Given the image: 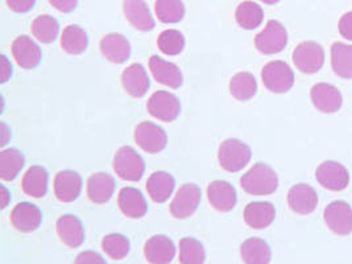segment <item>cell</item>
Masks as SVG:
<instances>
[{
  "instance_id": "cell-43",
  "label": "cell",
  "mask_w": 352,
  "mask_h": 264,
  "mask_svg": "<svg viewBox=\"0 0 352 264\" xmlns=\"http://www.w3.org/2000/svg\"><path fill=\"white\" fill-rule=\"evenodd\" d=\"M49 3L56 10H58L60 12H64V14L73 12L78 6V0H49Z\"/></svg>"
},
{
  "instance_id": "cell-29",
  "label": "cell",
  "mask_w": 352,
  "mask_h": 264,
  "mask_svg": "<svg viewBox=\"0 0 352 264\" xmlns=\"http://www.w3.org/2000/svg\"><path fill=\"white\" fill-rule=\"evenodd\" d=\"M241 256L245 264H270L272 251L264 239L250 238L241 243Z\"/></svg>"
},
{
  "instance_id": "cell-34",
  "label": "cell",
  "mask_w": 352,
  "mask_h": 264,
  "mask_svg": "<svg viewBox=\"0 0 352 264\" xmlns=\"http://www.w3.org/2000/svg\"><path fill=\"white\" fill-rule=\"evenodd\" d=\"M230 93L241 102L254 98L257 93L256 78L248 72L236 73L230 81Z\"/></svg>"
},
{
  "instance_id": "cell-47",
  "label": "cell",
  "mask_w": 352,
  "mask_h": 264,
  "mask_svg": "<svg viewBox=\"0 0 352 264\" xmlns=\"http://www.w3.org/2000/svg\"><path fill=\"white\" fill-rule=\"evenodd\" d=\"M263 3H265V4H268V6H273V4H277L280 0H261Z\"/></svg>"
},
{
  "instance_id": "cell-23",
  "label": "cell",
  "mask_w": 352,
  "mask_h": 264,
  "mask_svg": "<svg viewBox=\"0 0 352 264\" xmlns=\"http://www.w3.org/2000/svg\"><path fill=\"white\" fill-rule=\"evenodd\" d=\"M118 205L120 212L132 219H139L148 212V204L143 193L139 189L131 186L120 189L118 196Z\"/></svg>"
},
{
  "instance_id": "cell-24",
  "label": "cell",
  "mask_w": 352,
  "mask_h": 264,
  "mask_svg": "<svg viewBox=\"0 0 352 264\" xmlns=\"http://www.w3.org/2000/svg\"><path fill=\"white\" fill-rule=\"evenodd\" d=\"M12 56L23 69H34L41 61V50L28 36H19L12 43Z\"/></svg>"
},
{
  "instance_id": "cell-16",
  "label": "cell",
  "mask_w": 352,
  "mask_h": 264,
  "mask_svg": "<svg viewBox=\"0 0 352 264\" xmlns=\"http://www.w3.org/2000/svg\"><path fill=\"white\" fill-rule=\"evenodd\" d=\"M144 255L148 263L170 264L176 256V246L166 235H153L145 242Z\"/></svg>"
},
{
  "instance_id": "cell-5",
  "label": "cell",
  "mask_w": 352,
  "mask_h": 264,
  "mask_svg": "<svg viewBox=\"0 0 352 264\" xmlns=\"http://www.w3.org/2000/svg\"><path fill=\"white\" fill-rule=\"evenodd\" d=\"M288 44V31L277 20H270L265 28L255 37L257 50L264 54H277Z\"/></svg>"
},
{
  "instance_id": "cell-1",
  "label": "cell",
  "mask_w": 352,
  "mask_h": 264,
  "mask_svg": "<svg viewBox=\"0 0 352 264\" xmlns=\"http://www.w3.org/2000/svg\"><path fill=\"white\" fill-rule=\"evenodd\" d=\"M241 185L251 196H270L278 188V177L270 165L257 163L241 176Z\"/></svg>"
},
{
  "instance_id": "cell-31",
  "label": "cell",
  "mask_w": 352,
  "mask_h": 264,
  "mask_svg": "<svg viewBox=\"0 0 352 264\" xmlns=\"http://www.w3.org/2000/svg\"><path fill=\"white\" fill-rule=\"evenodd\" d=\"M331 66L338 77L352 80V45L334 43L331 47Z\"/></svg>"
},
{
  "instance_id": "cell-18",
  "label": "cell",
  "mask_w": 352,
  "mask_h": 264,
  "mask_svg": "<svg viewBox=\"0 0 352 264\" xmlns=\"http://www.w3.org/2000/svg\"><path fill=\"white\" fill-rule=\"evenodd\" d=\"M99 48L103 57L113 64H123L131 56V44L120 33H107L103 36Z\"/></svg>"
},
{
  "instance_id": "cell-10",
  "label": "cell",
  "mask_w": 352,
  "mask_h": 264,
  "mask_svg": "<svg viewBox=\"0 0 352 264\" xmlns=\"http://www.w3.org/2000/svg\"><path fill=\"white\" fill-rule=\"evenodd\" d=\"M316 180L327 190L340 192L349 186L350 173L344 165L327 160L317 168Z\"/></svg>"
},
{
  "instance_id": "cell-45",
  "label": "cell",
  "mask_w": 352,
  "mask_h": 264,
  "mask_svg": "<svg viewBox=\"0 0 352 264\" xmlns=\"http://www.w3.org/2000/svg\"><path fill=\"white\" fill-rule=\"evenodd\" d=\"M0 132H1V143H0V146L4 147L7 144V142L10 140V138H11V132H10V129L7 127L6 123L0 124Z\"/></svg>"
},
{
  "instance_id": "cell-41",
  "label": "cell",
  "mask_w": 352,
  "mask_h": 264,
  "mask_svg": "<svg viewBox=\"0 0 352 264\" xmlns=\"http://www.w3.org/2000/svg\"><path fill=\"white\" fill-rule=\"evenodd\" d=\"M6 1L8 8L16 14L30 12L36 4V0H6Z\"/></svg>"
},
{
  "instance_id": "cell-14",
  "label": "cell",
  "mask_w": 352,
  "mask_h": 264,
  "mask_svg": "<svg viewBox=\"0 0 352 264\" xmlns=\"http://www.w3.org/2000/svg\"><path fill=\"white\" fill-rule=\"evenodd\" d=\"M54 196L65 204L73 202L80 197L82 192V179L80 175L72 169L60 170L53 182Z\"/></svg>"
},
{
  "instance_id": "cell-19",
  "label": "cell",
  "mask_w": 352,
  "mask_h": 264,
  "mask_svg": "<svg viewBox=\"0 0 352 264\" xmlns=\"http://www.w3.org/2000/svg\"><path fill=\"white\" fill-rule=\"evenodd\" d=\"M149 70L157 82L170 89H179L184 83V76L179 67L159 56L149 58Z\"/></svg>"
},
{
  "instance_id": "cell-15",
  "label": "cell",
  "mask_w": 352,
  "mask_h": 264,
  "mask_svg": "<svg viewBox=\"0 0 352 264\" xmlns=\"http://www.w3.org/2000/svg\"><path fill=\"white\" fill-rule=\"evenodd\" d=\"M208 198L211 206L221 213L231 212L238 202L235 188L223 180H215L208 184Z\"/></svg>"
},
{
  "instance_id": "cell-32",
  "label": "cell",
  "mask_w": 352,
  "mask_h": 264,
  "mask_svg": "<svg viewBox=\"0 0 352 264\" xmlns=\"http://www.w3.org/2000/svg\"><path fill=\"white\" fill-rule=\"evenodd\" d=\"M235 19L241 28L247 30V31H252L261 25L263 20H264V11L255 1L245 0L238 6L236 12H235Z\"/></svg>"
},
{
  "instance_id": "cell-9",
  "label": "cell",
  "mask_w": 352,
  "mask_h": 264,
  "mask_svg": "<svg viewBox=\"0 0 352 264\" xmlns=\"http://www.w3.org/2000/svg\"><path fill=\"white\" fill-rule=\"evenodd\" d=\"M201 204V189L195 184H184L170 202V213L177 219L192 217Z\"/></svg>"
},
{
  "instance_id": "cell-36",
  "label": "cell",
  "mask_w": 352,
  "mask_h": 264,
  "mask_svg": "<svg viewBox=\"0 0 352 264\" xmlns=\"http://www.w3.org/2000/svg\"><path fill=\"white\" fill-rule=\"evenodd\" d=\"M206 261V250L204 245L192 236L179 241V263L204 264Z\"/></svg>"
},
{
  "instance_id": "cell-2",
  "label": "cell",
  "mask_w": 352,
  "mask_h": 264,
  "mask_svg": "<svg viewBox=\"0 0 352 264\" xmlns=\"http://www.w3.org/2000/svg\"><path fill=\"white\" fill-rule=\"evenodd\" d=\"M112 164L115 173L124 182H139L144 175V159L129 146L120 147L116 151Z\"/></svg>"
},
{
  "instance_id": "cell-26",
  "label": "cell",
  "mask_w": 352,
  "mask_h": 264,
  "mask_svg": "<svg viewBox=\"0 0 352 264\" xmlns=\"http://www.w3.org/2000/svg\"><path fill=\"white\" fill-rule=\"evenodd\" d=\"M115 179L111 175L99 172L89 177L87 180V196L96 205L107 204L115 193Z\"/></svg>"
},
{
  "instance_id": "cell-40",
  "label": "cell",
  "mask_w": 352,
  "mask_h": 264,
  "mask_svg": "<svg viewBox=\"0 0 352 264\" xmlns=\"http://www.w3.org/2000/svg\"><path fill=\"white\" fill-rule=\"evenodd\" d=\"M74 264H107V262L96 251H83L76 258Z\"/></svg>"
},
{
  "instance_id": "cell-7",
  "label": "cell",
  "mask_w": 352,
  "mask_h": 264,
  "mask_svg": "<svg viewBox=\"0 0 352 264\" xmlns=\"http://www.w3.org/2000/svg\"><path fill=\"white\" fill-rule=\"evenodd\" d=\"M149 114L161 122H173L181 114V102L173 93L159 90L151 96L146 103Z\"/></svg>"
},
{
  "instance_id": "cell-44",
  "label": "cell",
  "mask_w": 352,
  "mask_h": 264,
  "mask_svg": "<svg viewBox=\"0 0 352 264\" xmlns=\"http://www.w3.org/2000/svg\"><path fill=\"white\" fill-rule=\"evenodd\" d=\"M1 67H3V70H1V83H6L12 76V65L4 54L1 56Z\"/></svg>"
},
{
  "instance_id": "cell-33",
  "label": "cell",
  "mask_w": 352,
  "mask_h": 264,
  "mask_svg": "<svg viewBox=\"0 0 352 264\" xmlns=\"http://www.w3.org/2000/svg\"><path fill=\"white\" fill-rule=\"evenodd\" d=\"M61 47L69 54H82L89 47L87 33L80 25H67L61 34Z\"/></svg>"
},
{
  "instance_id": "cell-6",
  "label": "cell",
  "mask_w": 352,
  "mask_h": 264,
  "mask_svg": "<svg viewBox=\"0 0 352 264\" xmlns=\"http://www.w3.org/2000/svg\"><path fill=\"white\" fill-rule=\"evenodd\" d=\"M293 63L302 73H317L324 64V50L316 41H302L293 52Z\"/></svg>"
},
{
  "instance_id": "cell-39",
  "label": "cell",
  "mask_w": 352,
  "mask_h": 264,
  "mask_svg": "<svg viewBox=\"0 0 352 264\" xmlns=\"http://www.w3.org/2000/svg\"><path fill=\"white\" fill-rule=\"evenodd\" d=\"M157 45L166 56H178L185 48V37L177 30H166L160 33Z\"/></svg>"
},
{
  "instance_id": "cell-42",
  "label": "cell",
  "mask_w": 352,
  "mask_h": 264,
  "mask_svg": "<svg viewBox=\"0 0 352 264\" xmlns=\"http://www.w3.org/2000/svg\"><path fill=\"white\" fill-rule=\"evenodd\" d=\"M339 33L346 40L352 41V11L340 17V20H339Z\"/></svg>"
},
{
  "instance_id": "cell-30",
  "label": "cell",
  "mask_w": 352,
  "mask_h": 264,
  "mask_svg": "<svg viewBox=\"0 0 352 264\" xmlns=\"http://www.w3.org/2000/svg\"><path fill=\"white\" fill-rule=\"evenodd\" d=\"M25 165V157L17 148L3 149L0 152V177L3 182L15 180Z\"/></svg>"
},
{
  "instance_id": "cell-28",
  "label": "cell",
  "mask_w": 352,
  "mask_h": 264,
  "mask_svg": "<svg viewBox=\"0 0 352 264\" xmlns=\"http://www.w3.org/2000/svg\"><path fill=\"white\" fill-rule=\"evenodd\" d=\"M48 170L41 165L31 166L21 182V188L27 196L33 198L44 197L48 192Z\"/></svg>"
},
{
  "instance_id": "cell-35",
  "label": "cell",
  "mask_w": 352,
  "mask_h": 264,
  "mask_svg": "<svg viewBox=\"0 0 352 264\" xmlns=\"http://www.w3.org/2000/svg\"><path fill=\"white\" fill-rule=\"evenodd\" d=\"M31 31L40 43L52 44L58 36L60 24L57 19L50 15H40L33 20Z\"/></svg>"
},
{
  "instance_id": "cell-4",
  "label": "cell",
  "mask_w": 352,
  "mask_h": 264,
  "mask_svg": "<svg viewBox=\"0 0 352 264\" xmlns=\"http://www.w3.org/2000/svg\"><path fill=\"white\" fill-rule=\"evenodd\" d=\"M261 80L270 91L284 94L288 93L294 85V73L287 63L276 60L263 67Z\"/></svg>"
},
{
  "instance_id": "cell-22",
  "label": "cell",
  "mask_w": 352,
  "mask_h": 264,
  "mask_svg": "<svg viewBox=\"0 0 352 264\" xmlns=\"http://www.w3.org/2000/svg\"><path fill=\"white\" fill-rule=\"evenodd\" d=\"M123 12L129 24L138 31L148 32L155 28V19L144 0H124Z\"/></svg>"
},
{
  "instance_id": "cell-21",
  "label": "cell",
  "mask_w": 352,
  "mask_h": 264,
  "mask_svg": "<svg viewBox=\"0 0 352 264\" xmlns=\"http://www.w3.org/2000/svg\"><path fill=\"white\" fill-rule=\"evenodd\" d=\"M122 85L126 93L133 98H142L149 90L151 81L146 69L142 64H132L122 73Z\"/></svg>"
},
{
  "instance_id": "cell-12",
  "label": "cell",
  "mask_w": 352,
  "mask_h": 264,
  "mask_svg": "<svg viewBox=\"0 0 352 264\" xmlns=\"http://www.w3.org/2000/svg\"><path fill=\"white\" fill-rule=\"evenodd\" d=\"M288 205L297 214H311L318 206V195L307 184L293 185L288 192Z\"/></svg>"
},
{
  "instance_id": "cell-3",
  "label": "cell",
  "mask_w": 352,
  "mask_h": 264,
  "mask_svg": "<svg viewBox=\"0 0 352 264\" xmlns=\"http://www.w3.org/2000/svg\"><path fill=\"white\" fill-rule=\"evenodd\" d=\"M252 157L251 148L239 139H227L218 149V162L230 173L241 172Z\"/></svg>"
},
{
  "instance_id": "cell-37",
  "label": "cell",
  "mask_w": 352,
  "mask_h": 264,
  "mask_svg": "<svg viewBox=\"0 0 352 264\" xmlns=\"http://www.w3.org/2000/svg\"><path fill=\"white\" fill-rule=\"evenodd\" d=\"M156 16L164 24H177L185 16L182 0H156Z\"/></svg>"
},
{
  "instance_id": "cell-25",
  "label": "cell",
  "mask_w": 352,
  "mask_h": 264,
  "mask_svg": "<svg viewBox=\"0 0 352 264\" xmlns=\"http://www.w3.org/2000/svg\"><path fill=\"white\" fill-rule=\"evenodd\" d=\"M276 218V209L271 202L257 201L251 202L244 209V222L256 230L271 226Z\"/></svg>"
},
{
  "instance_id": "cell-13",
  "label": "cell",
  "mask_w": 352,
  "mask_h": 264,
  "mask_svg": "<svg viewBox=\"0 0 352 264\" xmlns=\"http://www.w3.org/2000/svg\"><path fill=\"white\" fill-rule=\"evenodd\" d=\"M310 98L314 107L324 114L336 113L343 103L342 94L336 86L330 83H316L310 90Z\"/></svg>"
},
{
  "instance_id": "cell-27",
  "label": "cell",
  "mask_w": 352,
  "mask_h": 264,
  "mask_svg": "<svg viewBox=\"0 0 352 264\" xmlns=\"http://www.w3.org/2000/svg\"><path fill=\"white\" fill-rule=\"evenodd\" d=\"M176 180L168 172H153L146 182V192L156 204H164L173 195Z\"/></svg>"
},
{
  "instance_id": "cell-38",
  "label": "cell",
  "mask_w": 352,
  "mask_h": 264,
  "mask_svg": "<svg viewBox=\"0 0 352 264\" xmlns=\"http://www.w3.org/2000/svg\"><path fill=\"white\" fill-rule=\"evenodd\" d=\"M102 250L106 252L109 258H111L113 261H122L129 255L131 243L127 236L112 232L103 238Z\"/></svg>"
},
{
  "instance_id": "cell-11",
  "label": "cell",
  "mask_w": 352,
  "mask_h": 264,
  "mask_svg": "<svg viewBox=\"0 0 352 264\" xmlns=\"http://www.w3.org/2000/svg\"><path fill=\"white\" fill-rule=\"evenodd\" d=\"M323 219L327 228L339 236H347L352 232V209L344 201H334L327 205Z\"/></svg>"
},
{
  "instance_id": "cell-17",
  "label": "cell",
  "mask_w": 352,
  "mask_h": 264,
  "mask_svg": "<svg viewBox=\"0 0 352 264\" xmlns=\"http://www.w3.org/2000/svg\"><path fill=\"white\" fill-rule=\"evenodd\" d=\"M56 230L60 241L70 248H80L85 242V228L78 217L73 214L63 215L56 223Z\"/></svg>"
},
{
  "instance_id": "cell-46",
  "label": "cell",
  "mask_w": 352,
  "mask_h": 264,
  "mask_svg": "<svg viewBox=\"0 0 352 264\" xmlns=\"http://www.w3.org/2000/svg\"><path fill=\"white\" fill-rule=\"evenodd\" d=\"M0 190H1V209H4V208H7V205H8V202H10V199H11V196H10V192L6 189V186H0Z\"/></svg>"
},
{
  "instance_id": "cell-20",
  "label": "cell",
  "mask_w": 352,
  "mask_h": 264,
  "mask_svg": "<svg viewBox=\"0 0 352 264\" xmlns=\"http://www.w3.org/2000/svg\"><path fill=\"white\" fill-rule=\"evenodd\" d=\"M43 213L38 206L31 202H20L12 209L11 223L21 232H33L40 228Z\"/></svg>"
},
{
  "instance_id": "cell-8",
  "label": "cell",
  "mask_w": 352,
  "mask_h": 264,
  "mask_svg": "<svg viewBox=\"0 0 352 264\" xmlns=\"http://www.w3.org/2000/svg\"><path fill=\"white\" fill-rule=\"evenodd\" d=\"M135 142L146 153H159L168 144V135L156 123L142 122L136 126L133 133Z\"/></svg>"
}]
</instances>
